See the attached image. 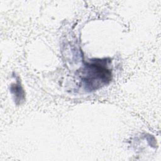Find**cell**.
<instances>
[{
    "instance_id": "6da1fadb",
    "label": "cell",
    "mask_w": 161,
    "mask_h": 161,
    "mask_svg": "<svg viewBox=\"0 0 161 161\" xmlns=\"http://www.w3.org/2000/svg\"><path fill=\"white\" fill-rule=\"evenodd\" d=\"M108 58H94L86 62L79 70V77L86 90L92 91L107 84L112 80V70Z\"/></svg>"
},
{
    "instance_id": "7a4b0ae2",
    "label": "cell",
    "mask_w": 161,
    "mask_h": 161,
    "mask_svg": "<svg viewBox=\"0 0 161 161\" xmlns=\"http://www.w3.org/2000/svg\"><path fill=\"white\" fill-rule=\"evenodd\" d=\"M10 91L13 94L14 101L17 105L21 104L25 100V92L19 80L11 84Z\"/></svg>"
}]
</instances>
